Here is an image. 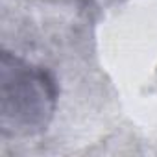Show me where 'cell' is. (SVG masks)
<instances>
[{
  "mask_svg": "<svg viewBox=\"0 0 157 157\" xmlns=\"http://www.w3.org/2000/svg\"><path fill=\"white\" fill-rule=\"evenodd\" d=\"M57 96V82L50 70L8 50L2 52L0 128L4 137H35L46 131Z\"/></svg>",
  "mask_w": 157,
  "mask_h": 157,
  "instance_id": "6da1fadb",
  "label": "cell"
}]
</instances>
